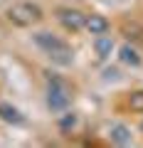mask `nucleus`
I'll list each match as a JSON object with an SVG mask.
<instances>
[{
  "label": "nucleus",
  "mask_w": 143,
  "mask_h": 148,
  "mask_svg": "<svg viewBox=\"0 0 143 148\" xmlns=\"http://www.w3.org/2000/svg\"><path fill=\"white\" fill-rule=\"evenodd\" d=\"M141 131H143V121H141Z\"/></svg>",
  "instance_id": "nucleus-13"
},
{
  "label": "nucleus",
  "mask_w": 143,
  "mask_h": 148,
  "mask_svg": "<svg viewBox=\"0 0 143 148\" xmlns=\"http://www.w3.org/2000/svg\"><path fill=\"white\" fill-rule=\"evenodd\" d=\"M116 52V42H114V37L106 32V35H96L94 37V54L99 62H106V59H111V54Z\"/></svg>",
  "instance_id": "nucleus-5"
},
{
  "label": "nucleus",
  "mask_w": 143,
  "mask_h": 148,
  "mask_svg": "<svg viewBox=\"0 0 143 148\" xmlns=\"http://www.w3.org/2000/svg\"><path fill=\"white\" fill-rule=\"evenodd\" d=\"M77 121H79V119H77V114L74 111H62V114H59V119H57V126H59V131L62 133H72L77 128Z\"/></svg>",
  "instance_id": "nucleus-10"
},
{
  "label": "nucleus",
  "mask_w": 143,
  "mask_h": 148,
  "mask_svg": "<svg viewBox=\"0 0 143 148\" xmlns=\"http://www.w3.org/2000/svg\"><path fill=\"white\" fill-rule=\"evenodd\" d=\"M32 42L37 45L54 64H59V67H69L74 62V49L67 45V40H62L59 35H54L49 30H37L32 35Z\"/></svg>",
  "instance_id": "nucleus-1"
},
{
  "label": "nucleus",
  "mask_w": 143,
  "mask_h": 148,
  "mask_svg": "<svg viewBox=\"0 0 143 148\" xmlns=\"http://www.w3.org/2000/svg\"><path fill=\"white\" fill-rule=\"evenodd\" d=\"M42 17H44V12L37 3H15L8 10V20L15 27H32V25H37Z\"/></svg>",
  "instance_id": "nucleus-3"
},
{
  "label": "nucleus",
  "mask_w": 143,
  "mask_h": 148,
  "mask_svg": "<svg viewBox=\"0 0 143 148\" xmlns=\"http://www.w3.org/2000/svg\"><path fill=\"white\" fill-rule=\"evenodd\" d=\"M0 119L10 126H22L25 123V114H22L17 106L8 104V101H0Z\"/></svg>",
  "instance_id": "nucleus-8"
},
{
  "label": "nucleus",
  "mask_w": 143,
  "mask_h": 148,
  "mask_svg": "<svg viewBox=\"0 0 143 148\" xmlns=\"http://www.w3.org/2000/svg\"><path fill=\"white\" fill-rule=\"evenodd\" d=\"M128 109H131L133 114H143V89L128 94Z\"/></svg>",
  "instance_id": "nucleus-11"
},
{
  "label": "nucleus",
  "mask_w": 143,
  "mask_h": 148,
  "mask_svg": "<svg viewBox=\"0 0 143 148\" xmlns=\"http://www.w3.org/2000/svg\"><path fill=\"white\" fill-rule=\"evenodd\" d=\"M109 141L114 143V146H131L133 143V131L128 123H111V128H109Z\"/></svg>",
  "instance_id": "nucleus-6"
},
{
  "label": "nucleus",
  "mask_w": 143,
  "mask_h": 148,
  "mask_svg": "<svg viewBox=\"0 0 143 148\" xmlns=\"http://www.w3.org/2000/svg\"><path fill=\"white\" fill-rule=\"evenodd\" d=\"M44 101H47V109L52 114H62V111L69 109L72 104V91H69V84L64 82V77L59 74H47V91H44Z\"/></svg>",
  "instance_id": "nucleus-2"
},
{
  "label": "nucleus",
  "mask_w": 143,
  "mask_h": 148,
  "mask_svg": "<svg viewBox=\"0 0 143 148\" xmlns=\"http://www.w3.org/2000/svg\"><path fill=\"white\" fill-rule=\"evenodd\" d=\"M54 17H57V22H59L67 32H72V35L84 30L86 15H84L81 10H77V8H57V10H54Z\"/></svg>",
  "instance_id": "nucleus-4"
},
{
  "label": "nucleus",
  "mask_w": 143,
  "mask_h": 148,
  "mask_svg": "<svg viewBox=\"0 0 143 148\" xmlns=\"http://www.w3.org/2000/svg\"><path fill=\"white\" fill-rule=\"evenodd\" d=\"M104 79L106 82H118V79H121V72H118L116 67H106L104 69Z\"/></svg>",
  "instance_id": "nucleus-12"
},
{
  "label": "nucleus",
  "mask_w": 143,
  "mask_h": 148,
  "mask_svg": "<svg viewBox=\"0 0 143 148\" xmlns=\"http://www.w3.org/2000/svg\"><path fill=\"white\" fill-rule=\"evenodd\" d=\"M84 30L89 32V35H106V32L111 30V22H109V17L99 15V12H91V15H86L84 20Z\"/></svg>",
  "instance_id": "nucleus-7"
},
{
  "label": "nucleus",
  "mask_w": 143,
  "mask_h": 148,
  "mask_svg": "<svg viewBox=\"0 0 143 148\" xmlns=\"http://www.w3.org/2000/svg\"><path fill=\"white\" fill-rule=\"evenodd\" d=\"M116 52H118V62L126 64V67H133V69H136V67H141V64H143L141 52H138L136 47H131V45H121Z\"/></svg>",
  "instance_id": "nucleus-9"
}]
</instances>
